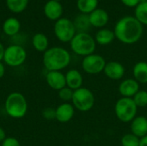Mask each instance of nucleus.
<instances>
[{"mask_svg": "<svg viewBox=\"0 0 147 146\" xmlns=\"http://www.w3.org/2000/svg\"><path fill=\"white\" fill-rule=\"evenodd\" d=\"M115 38L127 45L138 42L143 34V25L134 16H124L115 24Z\"/></svg>", "mask_w": 147, "mask_h": 146, "instance_id": "f257e3e1", "label": "nucleus"}, {"mask_svg": "<svg viewBox=\"0 0 147 146\" xmlns=\"http://www.w3.org/2000/svg\"><path fill=\"white\" fill-rule=\"evenodd\" d=\"M71 62L69 52L60 46H54L47 49L43 54V65L48 71H54L65 69Z\"/></svg>", "mask_w": 147, "mask_h": 146, "instance_id": "f03ea898", "label": "nucleus"}, {"mask_svg": "<svg viewBox=\"0 0 147 146\" xmlns=\"http://www.w3.org/2000/svg\"><path fill=\"white\" fill-rule=\"evenodd\" d=\"M7 114L14 119H21L25 116L28 111V103L24 96L19 92L9 94L4 104Z\"/></svg>", "mask_w": 147, "mask_h": 146, "instance_id": "7ed1b4c3", "label": "nucleus"}, {"mask_svg": "<svg viewBox=\"0 0 147 146\" xmlns=\"http://www.w3.org/2000/svg\"><path fill=\"white\" fill-rule=\"evenodd\" d=\"M72 52L79 56L86 57L93 54L96 50V40L88 33H77L71 40Z\"/></svg>", "mask_w": 147, "mask_h": 146, "instance_id": "20e7f679", "label": "nucleus"}, {"mask_svg": "<svg viewBox=\"0 0 147 146\" xmlns=\"http://www.w3.org/2000/svg\"><path fill=\"white\" fill-rule=\"evenodd\" d=\"M138 107L136 106L133 98L121 97L120 98L115 106V115L122 122H131L137 114Z\"/></svg>", "mask_w": 147, "mask_h": 146, "instance_id": "39448f33", "label": "nucleus"}, {"mask_svg": "<svg viewBox=\"0 0 147 146\" xmlns=\"http://www.w3.org/2000/svg\"><path fill=\"white\" fill-rule=\"evenodd\" d=\"M72 105L81 112L90 111L95 104V97L91 90L87 88H80L74 90L72 96Z\"/></svg>", "mask_w": 147, "mask_h": 146, "instance_id": "423d86ee", "label": "nucleus"}, {"mask_svg": "<svg viewBox=\"0 0 147 146\" xmlns=\"http://www.w3.org/2000/svg\"><path fill=\"white\" fill-rule=\"evenodd\" d=\"M53 31L57 39L61 42H71L77 34L73 22L68 18H60L56 21Z\"/></svg>", "mask_w": 147, "mask_h": 146, "instance_id": "0eeeda50", "label": "nucleus"}, {"mask_svg": "<svg viewBox=\"0 0 147 146\" xmlns=\"http://www.w3.org/2000/svg\"><path fill=\"white\" fill-rule=\"evenodd\" d=\"M27 59L25 49L19 45H11L5 48L3 61L11 67H16L22 65Z\"/></svg>", "mask_w": 147, "mask_h": 146, "instance_id": "6e6552de", "label": "nucleus"}, {"mask_svg": "<svg viewBox=\"0 0 147 146\" xmlns=\"http://www.w3.org/2000/svg\"><path fill=\"white\" fill-rule=\"evenodd\" d=\"M106 61L104 58L99 54H90L84 57L82 61V68L88 74H98L104 71Z\"/></svg>", "mask_w": 147, "mask_h": 146, "instance_id": "1a4fd4ad", "label": "nucleus"}, {"mask_svg": "<svg viewBox=\"0 0 147 146\" xmlns=\"http://www.w3.org/2000/svg\"><path fill=\"white\" fill-rule=\"evenodd\" d=\"M103 72L109 78L112 80H119L124 77L125 67L120 62L109 61L106 63Z\"/></svg>", "mask_w": 147, "mask_h": 146, "instance_id": "9d476101", "label": "nucleus"}, {"mask_svg": "<svg viewBox=\"0 0 147 146\" xmlns=\"http://www.w3.org/2000/svg\"><path fill=\"white\" fill-rule=\"evenodd\" d=\"M46 81L50 88L58 91L66 86L65 75L59 71H48L46 76Z\"/></svg>", "mask_w": 147, "mask_h": 146, "instance_id": "9b49d317", "label": "nucleus"}, {"mask_svg": "<svg viewBox=\"0 0 147 146\" xmlns=\"http://www.w3.org/2000/svg\"><path fill=\"white\" fill-rule=\"evenodd\" d=\"M45 15L52 21H58L63 14V7L59 2L50 0L44 6Z\"/></svg>", "mask_w": 147, "mask_h": 146, "instance_id": "f8f14e48", "label": "nucleus"}, {"mask_svg": "<svg viewBox=\"0 0 147 146\" xmlns=\"http://www.w3.org/2000/svg\"><path fill=\"white\" fill-rule=\"evenodd\" d=\"M140 90V83L133 78H128L122 81L119 86V92L123 97L133 98Z\"/></svg>", "mask_w": 147, "mask_h": 146, "instance_id": "ddd939ff", "label": "nucleus"}, {"mask_svg": "<svg viewBox=\"0 0 147 146\" xmlns=\"http://www.w3.org/2000/svg\"><path fill=\"white\" fill-rule=\"evenodd\" d=\"M56 120L61 123H66L70 121L75 114V108L73 105L65 102L60 104L56 109Z\"/></svg>", "mask_w": 147, "mask_h": 146, "instance_id": "4468645a", "label": "nucleus"}, {"mask_svg": "<svg viewBox=\"0 0 147 146\" xmlns=\"http://www.w3.org/2000/svg\"><path fill=\"white\" fill-rule=\"evenodd\" d=\"M90 25L95 28H103L109 22V14L103 9H96L89 14Z\"/></svg>", "mask_w": 147, "mask_h": 146, "instance_id": "2eb2a0df", "label": "nucleus"}, {"mask_svg": "<svg viewBox=\"0 0 147 146\" xmlns=\"http://www.w3.org/2000/svg\"><path fill=\"white\" fill-rule=\"evenodd\" d=\"M131 132L133 134L141 139L147 135V118L137 116L131 121Z\"/></svg>", "mask_w": 147, "mask_h": 146, "instance_id": "dca6fc26", "label": "nucleus"}, {"mask_svg": "<svg viewBox=\"0 0 147 146\" xmlns=\"http://www.w3.org/2000/svg\"><path fill=\"white\" fill-rule=\"evenodd\" d=\"M65 81H66V86L72 90L78 89L82 88L83 84V77L82 74L75 69L70 70L65 74Z\"/></svg>", "mask_w": 147, "mask_h": 146, "instance_id": "f3484780", "label": "nucleus"}, {"mask_svg": "<svg viewBox=\"0 0 147 146\" xmlns=\"http://www.w3.org/2000/svg\"><path fill=\"white\" fill-rule=\"evenodd\" d=\"M21 28V22L15 17L6 19L3 24V31L6 35L14 36L18 34Z\"/></svg>", "mask_w": 147, "mask_h": 146, "instance_id": "a211bd4d", "label": "nucleus"}, {"mask_svg": "<svg viewBox=\"0 0 147 146\" xmlns=\"http://www.w3.org/2000/svg\"><path fill=\"white\" fill-rule=\"evenodd\" d=\"M133 74L139 83H147V62L140 61L136 63L133 69Z\"/></svg>", "mask_w": 147, "mask_h": 146, "instance_id": "6ab92c4d", "label": "nucleus"}, {"mask_svg": "<svg viewBox=\"0 0 147 146\" xmlns=\"http://www.w3.org/2000/svg\"><path fill=\"white\" fill-rule=\"evenodd\" d=\"M115 35L114 31L109 28H102L96 33L95 40L99 45L106 46V45L110 44L115 40Z\"/></svg>", "mask_w": 147, "mask_h": 146, "instance_id": "aec40b11", "label": "nucleus"}, {"mask_svg": "<svg viewBox=\"0 0 147 146\" xmlns=\"http://www.w3.org/2000/svg\"><path fill=\"white\" fill-rule=\"evenodd\" d=\"M73 23L78 33H87L89 28L91 26L89 19V15L86 14H81L78 15L75 18Z\"/></svg>", "mask_w": 147, "mask_h": 146, "instance_id": "412c9836", "label": "nucleus"}, {"mask_svg": "<svg viewBox=\"0 0 147 146\" xmlns=\"http://www.w3.org/2000/svg\"><path fill=\"white\" fill-rule=\"evenodd\" d=\"M32 44L34 49L38 52H46L48 48V39L41 33H37L33 36Z\"/></svg>", "mask_w": 147, "mask_h": 146, "instance_id": "4be33fe9", "label": "nucleus"}, {"mask_svg": "<svg viewBox=\"0 0 147 146\" xmlns=\"http://www.w3.org/2000/svg\"><path fill=\"white\" fill-rule=\"evenodd\" d=\"M98 0H78L77 7L82 14L89 15L97 9Z\"/></svg>", "mask_w": 147, "mask_h": 146, "instance_id": "5701e85b", "label": "nucleus"}, {"mask_svg": "<svg viewBox=\"0 0 147 146\" xmlns=\"http://www.w3.org/2000/svg\"><path fill=\"white\" fill-rule=\"evenodd\" d=\"M28 0H6L8 9L13 13H21L28 6Z\"/></svg>", "mask_w": 147, "mask_h": 146, "instance_id": "b1692460", "label": "nucleus"}, {"mask_svg": "<svg viewBox=\"0 0 147 146\" xmlns=\"http://www.w3.org/2000/svg\"><path fill=\"white\" fill-rule=\"evenodd\" d=\"M142 25H147V2L140 3L135 7V16Z\"/></svg>", "mask_w": 147, "mask_h": 146, "instance_id": "393cba45", "label": "nucleus"}, {"mask_svg": "<svg viewBox=\"0 0 147 146\" xmlns=\"http://www.w3.org/2000/svg\"><path fill=\"white\" fill-rule=\"evenodd\" d=\"M140 139L133 133H127L121 138L122 146H140Z\"/></svg>", "mask_w": 147, "mask_h": 146, "instance_id": "a878e982", "label": "nucleus"}, {"mask_svg": "<svg viewBox=\"0 0 147 146\" xmlns=\"http://www.w3.org/2000/svg\"><path fill=\"white\" fill-rule=\"evenodd\" d=\"M136 106L138 108H144L147 106V91L146 90H139L135 96L133 97Z\"/></svg>", "mask_w": 147, "mask_h": 146, "instance_id": "bb28decb", "label": "nucleus"}, {"mask_svg": "<svg viewBox=\"0 0 147 146\" xmlns=\"http://www.w3.org/2000/svg\"><path fill=\"white\" fill-rule=\"evenodd\" d=\"M73 93H74V90H72L71 89L65 86V88L59 90V96L61 100H63L65 102H69V101L72 100Z\"/></svg>", "mask_w": 147, "mask_h": 146, "instance_id": "cd10ccee", "label": "nucleus"}, {"mask_svg": "<svg viewBox=\"0 0 147 146\" xmlns=\"http://www.w3.org/2000/svg\"><path fill=\"white\" fill-rule=\"evenodd\" d=\"M42 115L46 120H53L56 119V110L53 108H47L43 110Z\"/></svg>", "mask_w": 147, "mask_h": 146, "instance_id": "c85d7f7f", "label": "nucleus"}, {"mask_svg": "<svg viewBox=\"0 0 147 146\" xmlns=\"http://www.w3.org/2000/svg\"><path fill=\"white\" fill-rule=\"evenodd\" d=\"M1 146H21V145H20V142L16 138L9 137L4 139V141L2 143Z\"/></svg>", "mask_w": 147, "mask_h": 146, "instance_id": "c756f323", "label": "nucleus"}, {"mask_svg": "<svg viewBox=\"0 0 147 146\" xmlns=\"http://www.w3.org/2000/svg\"><path fill=\"white\" fill-rule=\"evenodd\" d=\"M121 1L125 6L130 8L137 7V5L140 3V0H121Z\"/></svg>", "mask_w": 147, "mask_h": 146, "instance_id": "7c9ffc66", "label": "nucleus"}, {"mask_svg": "<svg viewBox=\"0 0 147 146\" xmlns=\"http://www.w3.org/2000/svg\"><path fill=\"white\" fill-rule=\"evenodd\" d=\"M6 139V133L3 128L0 126V143H3Z\"/></svg>", "mask_w": 147, "mask_h": 146, "instance_id": "2f4dec72", "label": "nucleus"}, {"mask_svg": "<svg viewBox=\"0 0 147 146\" xmlns=\"http://www.w3.org/2000/svg\"><path fill=\"white\" fill-rule=\"evenodd\" d=\"M4 52H5V48H4V46H3V44L0 43V62H1V60L3 59Z\"/></svg>", "mask_w": 147, "mask_h": 146, "instance_id": "473e14b6", "label": "nucleus"}, {"mask_svg": "<svg viewBox=\"0 0 147 146\" xmlns=\"http://www.w3.org/2000/svg\"><path fill=\"white\" fill-rule=\"evenodd\" d=\"M5 74V66L3 63L0 62V78H2Z\"/></svg>", "mask_w": 147, "mask_h": 146, "instance_id": "72a5a7b5", "label": "nucleus"}, {"mask_svg": "<svg viewBox=\"0 0 147 146\" xmlns=\"http://www.w3.org/2000/svg\"><path fill=\"white\" fill-rule=\"evenodd\" d=\"M140 146H147V135L140 139Z\"/></svg>", "mask_w": 147, "mask_h": 146, "instance_id": "f704fd0d", "label": "nucleus"}, {"mask_svg": "<svg viewBox=\"0 0 147 146\" xmlns=\"http://www.w3.org/2000/svg\"><path fill=\"white\" fill-rule=\"evenodd\" d=\"M142 2H147V0H140V3H142Z\"/></svg>", "mask_w": 147, "mask_h": 146, "instance_id": "c9c22d12", "label": "nucleus"}, {"mask_svg": "<svg viewBox=\"0 0 147 146\" xmlns=\"http://www.w3.org/2000/svg\"><path fill=\"white\" fill-rule=\"evenodd\" d=\"M53 1H57V2H59L60 0H53Z\"/></svg>", "mask_w": 147, "mask_h": 146, "instance_id": "e433bc0d", "label": "nucleus"}, {"mask_svg": "<svg viewBox=\"0 0 147 146\" xmlns=\"http://www.w3.org/2000/svg\"><path fill=\"white\" fill-rule=\"evenodd\" d=\"M66 146H71V145H66Z\"/></svg>", "mask_w": 147, "mask_h": 146, "instance_id": "4c0bfd02", "label": "nucleus"}]
</instances>
